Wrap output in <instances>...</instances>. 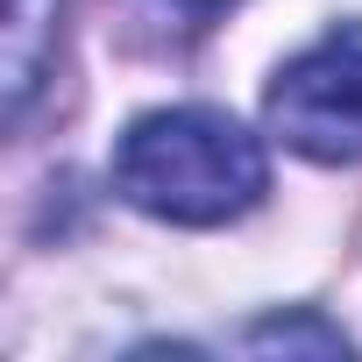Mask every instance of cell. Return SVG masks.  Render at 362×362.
Returning a JSON list of instances; mask_svg holds the SVG:
<instances>
[{
	"instance_id": "obj_4",
	"label": "cell",
	"mask_w": 362,
	"mask_h": 362,
	"mask_svg": "<svg viewBox=\"0 0 362 362\" xmlns=\"http://www.w3.org/2000/svg\"><path fill=\"white\" fill-rule=\"evenodd\" d=\"M177 15H192V22H206V15H221V8H235V0H170Z\"/></svg>"
},
{
	"instance_id": "obj_3",
	"label": "cell",
	"mask_w": 362,
	"mask_h": 362,
	"mask_svg": "<svg viewBox=\"0 0 362 362\" xmlns=\"http://www.w3.org/2000/svg\"><path fill=\"white\" fill-rule=\"evenodd\" d=\"M242 348H305V355H348V334L341 327H327V320H313V313H270V320H256L249 334H242Z\"/></svg>"
},
{
	"instance_id": "obj_2",
	"label": "cell",
	"mask_w": 362,
	"mask_h": 362,
	"mask_svg": "<svg viewBox=\"0 0 362 362\" xmlns=\"http://www.w3.org/2000/svg\"><path fill=\"white\" fill-rule=\"evenodd\" d=\"M270 135L313 163H362V22L327 29L270 78Z\"/></svg>"
},
{
	"instance_id": "obj_1",
	"label": "cell",
	"mask_w": 362,
	"mask_h": 362,
	"mask_svg": "<svg viewBox=\"0 0 362 362\" xmlns=\"http://www.w3.org/2000/svg\"><path fill=\"white\" fill-rule=\"evenodd\" d=\"M114 192L170 228H221V221H242L270 192V163H263V142L235 114L163 107L121 135Z\"/></svg>"
}]
</instances>
